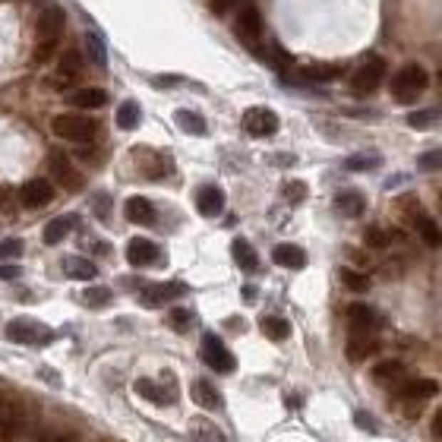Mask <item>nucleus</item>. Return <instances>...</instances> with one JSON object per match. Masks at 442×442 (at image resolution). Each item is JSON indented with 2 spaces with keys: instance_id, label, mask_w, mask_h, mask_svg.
<instances>
[{
  "instance_id": "1",
  "label": "nucleus",
  "mask_w": 442,
  "mask_h": 442,
  "mask_svg": "<svg viewBox=\"0 0 442 442\" xmlns=\"http://www.w3.org/2000/svg\"><path fill=\"white\" fill-rule=\"evenodd\" d=\"M426 86H430V73L420 63H404L392 76V98L401 105H411L426 92Z\"/></svg>"
},
{
  "instance_id": "2",
  "label": "nucleus",
  "mask_w": 442,
  "mask_h": 442,
  "mask_svg": "<svg viewBox=\"0 0 442 442\" xmlns=\"http://www.w3.org/2000/svg\"><path fill=\"white\" fill-rule=\"evenodd\" d=\"M51 130H54V136L66 139V143H92L98 123L83 114H57L51 120Z\"/></svg>"
},
{
  "instance_id": "3",
  "label": "nucleus",
  "mask_w": 442,
  "mask_h": 442,
  "mask_svg": "<svg viewBox=\"0 0 442 442\" xmlns=\"http://www.w3.org/2000/svg\"><path fill=\"white\" fill-rule=\"evenodd\" d=\"M4 335H6V341H13V344H38V348L54 341V332L48 326H41V322H32V319H10Z\"/></svg>"
},
{
  "instance_id": "4",
  "label": "nucleus",
  "mask_w": 442,
  "mask_h": 442,
  "mask_svg": "<svg viewBox=\"0 0 442 442\" xmlns=\"http://www.w3.org/2000/svg\"><path fill=\"white\" fill-rule=\"evenodd\" d=\"M386 61H382L379 54H366V61L360 63V70L351 76V92L354 95H373L376 88L382 86V79H386Z\"/></svg>"
},
{
  "instance_id": "5",
  "label": "nucleus",
  "mask_w": 442,
  "mask_h": 442,
  "mask_svg": "<svg viewBox=\"0 0 442 442\" xmlns=\"http://www.w3.org/2000/svg\"><path fill=\"white\" fill-rule=\"evenodd\" d=\"M234 29H237V38L247 44L250 51H259V41H262V16H259V10H256L253 4H243L240 6Z\"/></svg>"
},
{
  "instance_id": "6",
  "label": "nucleus",
  "mask_w": 442,
  "mask_h": 442,
  "mask_svg": "<svg viewBox=\"0 0 442 442\" xmlns=\"http://www.w3.org/2000/svg\"><path fill=\"white\" fill-rule=\"evenodd\" d=\"M199 354H202V360L212 366V370H218V373L234 370V354L225 348V341H221L218 335H202V348H199Z\"/></svg>"
},
{
  "instance_id": "7",
  "label": "nucleus",
  "mask_w": 442,
  "mask_h": 442,
  "mask_svg": "<svg viewBox=\"0 0 442 442\" xmlns=\"http://www.w3.org/2000/svg\"><path fill=\"white\" fill-rule=\"evenodd\" d=\"M243 130L250 133V136H275L278 133V114L269 108H250L247 114H243Z\"/></svg>"
},
{
  "instance_id": "8",
  "label": "nucleus",
  "mask_w": 442,
  "mask_h": 442,
  "mask_svg": "<svg viewBox=\"0 0 442 442\" xmlns=\"http://www.w3.org/2000/svg\"><path fill=\"white\" fill-rule=\"evenodd\" d=\"M51 199H54V183L44 180V177L26 180L19 187V202L26 205V209H41V205H48Z\"/></svg>"
},
{
  "instance_id": "9",
  "label": "nucleus",
  "mask_w": 442,
  "mask_h": 442,
  "mask_svg": "<svg viewBox=\"0 0 442 442\" xmlns=\"http://www.w3.org/2000/svg\"><path fill=\"white\" fill-rule=\"evenodd\" d=\"M183 294H187V284L183 282H165V284H145L139 291V300H143V307H161L168 300L183 297Z\"/></svg>"
},
{
  "instance_id": "10",
  "label": "nucleus",
  "mask_w": 442,
  "mask_h": 442,
  "mask_svg": "<svg viewBox=\"0 0 442 442\" xmlns=\"http://www.w3.org/2000/svg\"><path fill=\"white\" fill-rule=\"evenodd\" d=\"M51 174L57 177V183H63V190H70V193H76V190H83V174L76 171V168L70 165V158H66L63 152H51Z\"/></svg>"
},
{
  "instance_id": "11",
  "label": "nucleus",
  "mask_w": 442,
  "mask_h": 442,
  "mask_svg": "<svg viewBox=\"0 0 442 442\" xmlns=\"http://www.w3.org/2000/svg\"><path fill=\"white\" fill-rule=\"evenodd\" d=\"M63 10L61 6H44L38 13V26H35V32H38V41H57L63 32Z\"/></svg>"
},
{
  "instance_id": "12",
  "label": "nucleus",
  "mask_w": 442,
  "mask_h": 442,
  "mask_svg": "<svg viewBox=\"0 0 442 442\" xmlns=\"http://www.w3.org/2000/svg\"><path fill=\"white\" fill-rule=\"evenodd\" d=\"M348 326H351V332H364V335H373V332L382 326V316L376 313L373 307H366V304H351V307H348Z\"/></svg>"
},
{
  "instance_id": "13",
  "label": "nucleus",
  "mask_w": 442,
  "mask_h": 442,
  "mask_svg": "<svg viewBox=\"0 0 442 442\" xmlns=\"http://www.w3.org/2000/svg\"><path fill=\"white\" fill-rule=\"evenodd\" d=\"M161 259V250L155 247L152 240H145V237H133L127 243V262L130 265H136V269H145V265H155Z\"/></svg>"
},
{
  "instance_id": "14",
  "label": "nucleus",
  "mask_w": 442,
  "mask_h": 442,
  "mask_svg": "<svg viewBox=\"0 0 442 442\" xmlns=\"http://www.w3.org/2000/svg\"><path fill=\"white\" fill-rule=\"evenodd\" d=\"M196 209H199V215H205V218L221 215V212H225V190L215 187V183H205V187H199Z\"/></svg>"
},
{
  "instance_id": "15",
  "label": "nucleus",
  "mask_w": 442,
  "mask_h": 442,
  "mask_svg": "<svg viewBox=\"0 0 442 442\" xmlns=\"http://www.w3.org/2000/svg\"><path fill=\"white\" fill-rule=\"evenodd\" d=\"M411 225H414V231L420 234V240L426 243V247H442V231H439V225L433 221L426 212H420V205H417V212H411Z\"/></svg>"
},
{
  "instance_id": "16",
  "label": "nucleus",
  "mask_w": 442,
  "mask_h": 442,
  "mask_svg": "<svg viewBox=\"0 0 442 442\" xmlns=\"http://www.w3.org/2000/svg\"><path fill=\"white\" fill-rule=\"evenodd\" d=\"M344 351H348V360L360 364V360L373 357V354L379 351V341H376L373 335H364V332H351V338H348V344H344Z\"/></svg>"
},
{
  "instance_id": "17",
  "label": "nucleus",
  "mask_w": 442,
  "mask_h": 442,
  "mask_svg": "<svg viewBox=\"0 0 442 442\" xmlns=\"http://www.w3.org/2000/svg\"><path fill=\"white\" fill-rule=\"evenodd\" d=\"M79 70H83V57H79V51H66L61 57V63H57V76H54V88H66L73 83V79L79 76Z\"/></svg>"
},
{
  "instance_id": "18",
  "label": "nucleus",
  "mask_w": 442,
  "mask_h": 442,
  "mask_svg": "<svg viewBox=\"0 0 442 442\" xmlns=\"http://www.w3.org/2000/svg\"><path fill=\"white\" fill-rule=\"evenodd\" d=\"M26 430V417L19 408H4L0 411V439L4 442H16Z\"/></svg>"
},
{
  "instance_id": "19",
  "label": "nucleus",
  "mask_w": 442,
  "mask_h": 442,
  "mask_svg": "<svg viewBox=\"0 0 442 442\" xmlns=\"http://www.w3.org/2000/svg\"><path fill=\"white\" fill-rule=\"evenodd\" d=\"M123 215L133 225H155V205L145 196H130L127 205H123Z\"/></svg>"
},
{
  "instance_id": "20",
  "label": "nucleus",
  "mask_w": 442,
  "mask_h": 442,
  "mask_svg": "<svg viewBox=\"0 0 442 442\" xmlns=\"http://www.w3.org/2000/svg\"><path fill=\"white\" fill-rule=\"evenodd\" d=\"M344 73V63H309L300 70V79L307 83H335Z\"/></svg>"
},
{
  "instance_id": "21",
  "label": "nucleus",
  "mask_w": 442,
  "mask_h": 442,
  "mask_svg": "<svg viewBox=\"0 0 442 442\" xmlns=\"http://www.w3.org/2000/svg\"><path fill=\"white\" fill-rule=\"evenodd\" d=\"M73 108H105L108 105V92L105 88H95V86H86V88H76V92L66 95Z\"/></svg>"
},
{
  "instance_id": "22",
  "label": "nucleus",
  "mask_w": 442,
  "mask_h": 442,
  "mask_svg": "<svg viewBox=\"0 0 442 442\" xmlns=\"http://www.w3.org/2000/svg\"><path fill=\"white\" fill-rule=\"evenodd\" d=\"M272 259H275V265H282V269H304L307 253L300 247H294V243H278L272 250Z\"/></svg>"
},
{
  "instance_id": "23",
  "label": "nucleus",
  "mask_w": 442,
  "mask_h": 442,
  "mask_svg": "<svg viewBox=\"0 0 442 442\" xmlns=\"http://www.w3.org/2000/svg\"><path fill=\"white\" fill-rule=\"evenodd\" d=\"M335 209L341 212L344 218H357V215H364L366 199H364V193H357V190H341V193L335 196Z\"/></svg>"
},
{
  "instance_id": "24",
  "label": "nucleus",
  "mask_w": 442,
  "mask_h": 442,
  "mask_svg": "<svg viewBox=\"0 0 442 442\" xmlns=\"http://www.w3.org/2000/svg\"><path fill=\"white\" fill-rule=\"evenodd\" d=\"M133 389H136V392L143 395L145 401L158 404V408H161V404H171V401H174V392H165V389H161L158 382H155V379H145V376H143V379L133 382Z\"/></svg>"
},
{
  "instance_id": "25",
  "label": "nucleus",
  "mask_w": 442,
  "mask_h": 442,
  "mask_svg": "<svg viewBox=\"0 0 442 442\" xmlns=\"http://www.w3.org/2000/svg\"><path fill=\"white\" fill-rule=\"evenodd\" d=\"M193 401L199 404V408H205V411H218L221 408V395H218V389L212 386L209 379H196L193 382Z\"/></svg>"
},
{
  "instance_id": "26",
  "label": "nucleus",
  "mask_w": 442,
  "mask_h": 442,
  "mask_svg": "<svg viewBox=\"0 0 442 442\" xmlns=\"http://www.w3.org/2000/svg\"><path fill=\"white\" fill-rule=\"evenodd\" d=\"M63 272L70 278H76V282H92V278L98 275L95 262L92 259H83V256H66V259H63Z\"/></svg>"
},
{
  "instance_id": "27",
  "label": "nucleus",
  "mask_w": 442,
  "mask_h": 442,
  "mask_svg": "<svg viewBox=\"0 0 442 442\" xmlns=\"http://www.w3.org/2000/svg\"><path fill=\"white\" fill-rule=\"evenodd\" d=\"M436 392H439V386L433 379H411V382H404V386L398 389V395L411 398V401H423V398H433Z\"/></svg>"
},
{
  "instance_id": "28",
  "label": "nucleus",
  "mask_w": 442,
  "mask_h": 442,
  "mask_svg": "<svg viewBox=\"0 0 442 442\" xmlns=\"http://www.w3.org/2000/svg\"><path fill=\"white\" fill-rule=\"evenodd\" d=\"M73 225H76V218L73 215H61V218L48 221V225H44V243H48V247H57V243L73 231Z\"/></svg>"
},
{
  "instance_id": "29",
  "label": "nucleus",
  "mask_w": 442,
  "mask_h": 442,
  "mask_svg": "<svg viewBox=\"0 0 442 442\" xmlns=\"http://www.w3.org/2000/svg\"><path fill=\"white\" fill-rule=\"evenodd\" d=\"M231 253H234V262H237L243 272H256V269H259V256H256V250L250 247V240L237 237L231 243Z\"/></svg>"
},
{
  "instance_id": "30",
  "label": "nucleus",
  "mask_w": 442,
  "mask_h": 442,
  "mask_svg": "<svg viewBox=\"0 0 442 442\" xmlns=\"http://www.w3.org/2000/svg\"><path fill=\"white\" fill-rule=\"evenodd\" d=\"M259 329L272 338V341H284V338L291 335V326H287L284 316H262V319H259Z\"/></svg>"
},
{
  "instance_id": "31",
  "label": "nucleus",
  "mask_w": 442,
  "mask_h": 442,
  "mask_svg": "<svg viewBox=\"0 0 442 442\" xmlns=\"http://www.w3.org/2000/svg\"><path fill=\"white\" fill-rule=\"evenodd\" d=\"M382 165V155H376V152H360V155H351V158H344V168L354 174H360V171H376V168Z\"/></svg>"
},
{
  "instance_id": "32",
  "label": "nucleus",
  "mask_w": 442,
  "mask_h": 442,
  "mask_svg": "<svg viewBox=\"0 0 442 442\" xmlns=\"http://www.w3.org/2000/svg\"><path fill=\"white\" fill-rule=\"evenodd\" d=\"M174 120H177V127H180L183 133H193V136H202L205 133V120H202V114H196V110H177L174 114Z\"/></svg>"
},
{
  "instance_id": "33",
  "label": "nucleus",
  "mask_w": 442,
  "mask_h": 442,
  "mask_svg": "<svg viewBox=\"0 0 442 442\" xmlns=\"http://www.w3.org/2000/svg\"><path fill=\"white\" fill-rule=\"evenodd\" d=\"M139 120H143V110H139L136 101H123V105L117 108V127L120 130H136Z\"/></svg>"
},
{
  "instance_id": "34",
  "label": "nucleus",
  "mask_w": 442,
  "mask_h": 442,
  "mask_svg": "<svg viewBox=\"0 0 442 442\" xmlns=\"http://www.w3.org/2000/svg\"><path fill=\"white\" fill-rule=\"evenodd\" d=\"M86 51H88V57H92V63L95 66H108V48H105V41H101V35L95 32H86Z\"/></svg>"
},
{
  "instance_id": "35",
  "label": "nucleus",
  "mask_w": 442,
  "mask_h": 442,
  "mask_svg": "<svg viewBox=\"0 0 442 442\" xmlns=\"http://www.w3.org/2000/svg\"><path fill=\"white\" fill-rule=\"evenodd\" d=\"M401 376H404V364H398V360H382L379 366H373L376 382H398Z\"/></svg>"
},
{
  "instance_id": "36",
  "label": "nucleus",
  "mask_w": 442,
  "mask_h": 442,
  "mask_svg": "<svg viewBox=\"0 0 442 442\" xmlns=\"http://www.w3.org/2000/svg\"><path fill=\"white\" fill-rule=\"evenodd\" d=\"M193 439L196 442H225L221 430L212 423V420H205V417H199L196 423H193Z\"/></svg>"
},
{
  "instance_id": "37",
  "label": "nucleus",
  "mask_w": 442,
  "mask_h": 442,
  "mask_svg": "<svg viewBox=\"0 0 442 442\" xmlns=\"http://www.w3.org/2000/svg\"><path fill=\"white\" fill-rule=\"evenodd\" d=\"M395 237H398V231H386V227L373 225V227H366L364 243H366V247H373V250H382V247H389Z\"/></svg>"
},
{
  "instance_id": "38",
  "label": "nucleus",
  "mask_w": 442,
  "mask_h": 442,
  "mask_svg": "<svg viewBox=\"0 0 442 442\" xmlns=\"http://www.w3.org/2000/svg\"><path fill=\"white\" fill-rule=\"evenodd\" d=\"M338 278H341V284L348 287V291H357V294L370 287V278L360 275V272H354V269H341V272H338Z\"/></svg>"
},
{
  "instance_id": "39",
  "label": "nucleus",
  "mask_w": 442,
  "mask_h": 442,
  "mask_svg": "<svg viewBox=\"0 0 442 442\" xmlns=\"http://www.w3.org/2000/svg\"><path fill=\"white\" fill-rule=\"evenodd\" d=\"M439 114H442L439 108H430V110H414V114H408V127L423 130V127H430V123H436V120H439Z\"/></svg>"
},
{
  "instance_id": "40",
  "label": "nucleus",
  "mask_w": 442,
  "mask_h": 442,
  "mask_svg": "<svg viewBox=\"0 0 442 442\" xmlns=\"http://www.w3.org/2000/svg\"><path fill=\"white\" fill-rule=\"evenodd\" d=\"M110 297H114V294L108 291V287H88V291H83V304L86 307H108L110 304Z\"/></svg>"
},
{
  "instance_id": "41",
  "label": "nucleus",
  "mask_w": 442,
  "mask_h": 442,
  "mask_svg": "<svg viewBox=\"0 0 442 442\" xmlns=\"http://www.w3.org/2000/svg\"><path fill=\"white\" fill-rule=\"evenodd\" d=\"M417 168H420V171H426V174L442 171V149H430V152H423V155L417 158Z\"/></svg>"
},
{
  "instance_id": "42",
  "label": "nucleus",
  "mask_w": 442,
  "mask_h": 442,
  "mask_svg": "<svg viewBox=\"0 0 442 442\" xmlns=\"http://www.w3.org/2000/svg\"><path fill=\"white\" fill-rule=\"evenodd\" d=\"M190 322H193V313H190V309H183V307H174L171 313H168V326L177 329V332L190 329Z\"/></svg>"
},
{
  "instance_id": "43",
  "label": "nucleus",
  "mask_w": 442,
  "mask_h": 442,
  "mask_svg": "<svg viewBox=\"0 0 442 442\" xmlns=\"http://www.w3.org/2000/svg\"><path fill=\"white\" fill-rule=\"evenodd\" d=\"M284 199H287L291 205L304 202V199H307V183H304V180H291V183H284Z\"/></svg>"
},
{
  "instance_id": "44",
  "label": "nucleus",
  "mask_w": 442,
  "mask_h": 442,
  "mask_svg": "<svg viewBox=\"0 0 442 442\" xmlns=\"http://www.w3.org/2000/svg\"><path fill=\"white\" fill-rule=\"evenodd\" d=\"M16 256H22V240L19 237L0 240V262H4V259H16Z\"/></svg>"
},
{
  "instance_id": "45",
  "label": "nucleus",
  "mask_w": 442,
  "mask_h": 442,
  "mask_svg": "<svg viewBox=\"0 0 442 442\" xmlns=\"http://www.w3.org/2000/svg\"><path fill=\"white\" fill-rule=\"evenodd\" d=\"M54 51H57V41H38L35 44V51H32V61L35 63H48Z\"/></svg>"
},
{
  "instance_id": "46",
  "label": "nucleus",
  "mask_w": 442,
  "mask_h": 442,
  "mask_svg": "<svg viewBox=\"0 0 442 442\" xmlns=\"http://www.w3.org/2000/svg\"><path fill=\"white\" fill-rule=\"evenodd\" d=\"M92 205H95V215H98L101 221H108V212H110V199L105 193H98L92 199Z\"/></svg>"
},
{
  "instance_id": "47",
  "label": "nucleus",
  "mask_w": 442,
  "mask_h": 442,
  "mask_svg": "<svg viewBox=\"0 0 442 442\" xmlns=\"http://www.w3.org/2000/svg\"><path fill=\"white\" fill-rule=\"evenodd\" d=\"M35 442H73V433H41Z\"/></svg>"
},
{
  "instance_id": "48",
  "label": "nucleus",
  "mask_w": 442,
  "mask_h": 442,
  "mask_svg": "<svg viewBox=\"0 0 442 442\" xmlns=\"http://www.w3.org/2000/svg\"><path fill=\"white\" fill-rule=\"evenodd\" d=\"M22 275V269H19V265H0V278H4V282H13V278H19Z\"/></svg>"
},
{
  "instance_id": "49",
  "label": "nucleus",
  "mask_w": 442,
  "mask_h": 442,
  "mask_svg": "<svg viewBox=\"0 0 442 442\" xmlns=\"http://www.w3.org/2000/svg\"><path fill=\"white\" fill-rule=\"evenodd\" d=\"M234 4H237V0H212V13H215V16H221V13H227Z\"/></svg>"
},
{
  "instance_id": "50",
  "label": "nucleus",
  "mask_w": 442,
  "mask_h": 442,
  "mask_svg": "<svg viewBox=\"0 0 442 442\" xmlns=\"http://www.w3.org/2000/svg\"><path fill=\"white\" fill-rule=\"evenodd\" d=\"M433 436L442 442V408L436 411V414H433Z\"/></svg>"
},
{
  "instance_id": "51",
  "label": "nucleus",
  "mask_w": 442,
  "mask_h": 442,
  "mask_svg": "<svg viewBox=\"0 0 442 442\" xmlns=\"http://www.w3.org/2000/svg\"><path fill=\"white\" fill-rule=\"evenodd\" d=\"M357 426H364V430H376V423L370 420V414H357Z\"/></svg>"
},
{
  "instance_id": "52",
  "label": "nucleus",
  "mask_w": 442,
  "mask_h": 442,
  "mask_svg": "<svg viewBox=\"0 0 442 442\" xmlns=\"http://www.w3.org/2000/svg\"><path fill=\"white\" fill-rule=\"evenodd\" d=\"M174 83H180V79L177 76H158L155 79V86H174Z\"/></svg>"
},
{
  "instance_id": "53",
  "label": "nucleus",
  "mask_w": 442,
  "mask_h": 442,
  "mask_svg": "<svg viewBox=\"0 0 442 442\" xmlns=\"http://www.w3.org/2000/svg\"><path fill=\"white\" fill-rule=\"evenodd\" d=\"M243 300H250V304H253V300H256V287H253V284H247V287H243Z\"/></svg>"
}]
</instances>
